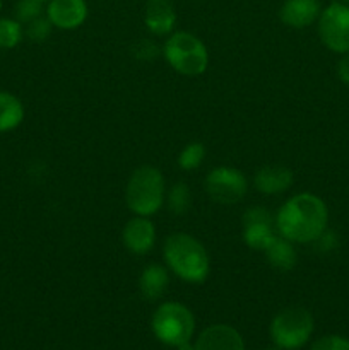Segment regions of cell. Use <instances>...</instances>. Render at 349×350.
Instances as JSON below:
<instances>
[{"mask_svg":"<svg viewBox=\"0 0 349 350\" xmlns=\"http://www.w3.org/2000/svg\"><path fill=\"white\" fill-rule=\"evenodd\" d=\"M163 51L171 68L188 77H197L204 74L209 65V53L205 44L195 34L187 33V31L171 33L164 43Z\"/></svg>","mask_w":349,"mask_h":350,"instance_id":"277c9868","label":"cell"},{"mask_svg":"<svg viewBox=\"0 0 349 350\" xmlns=\"http://www.w3.org/2000/svg\"><path fill=\"white\" fill-rule=\"evenodd\" d=\"M153 334L161 344L178 347L190 342L195 330V318L192 311L181 303H163L153 314L151 320Z\"/></svg>","mask_w":349,"mask_h":350,"instance_id":"5b68a950","label":"cell"},{"mask_svg":"<svg viewBox=\"0 0 349 350\" xmlns=\"http://www.w3.org/2000/svg\"><path fill=\"white\" fill-rule=\"evenodd\" d=\"M144 23L154 36H168L173 33L177 12L171 0H147L144 9Z\"/></svg>","mask_w":349,"mask_h":350,"instance_id":"5bb4252c","label":"cell"},{"mask_svg":"<svg viewBox=\"0 0 349 350\" xmlns=\"http://www.w3.org/2000/svg\"><path fill=\"white\" fill-rule=\"evenodd\" d=\"M190 207V190L185 183H174L168 193V208L171 214L181 215Z\"/></svg>","mask_w":349,"mask_h":350,"instance_id":"ffe728a7","label":"cell"},{"mask_svg":"<svg viewBox=\"0 0 349 350\" xmlns=\"http://www.w3.org/2000/svg\"><path fill=\"white\" fill-rule=\"evenodd\" d=\"M47 17L53 27L70 31L82 26L88 17L86 0H48Z\"/></svg>","mask_w":349,"mask_h":350,"instance_id":"30bf717a","label":"cell"},{"mask_svg":"<svg viewBox=\"0 0 349 350\" xmlns=\"http://www.w3.org/2000/svg\"><path fill=\"white\" fill-rule=\"evenodd\" d=\"M164 262L171 272L188 284L205 282L211 270L207 250L194 236L177 232L168 236L163 246Z\"/></svg>","mask_w":349,"mask_h":350,"instance_id":"7a4b0ae2","label":"cell"},{"mask_svg":"<svg viewBox=\"0 0 349 350\" xmlns=\"http://www.w3.org/2000/svg\"><path fill=\"white\" fill-rule=\"evenodd\" d=\"M177 349H178V350H195V347H194V345L190 344V342H185V344L178 345Z\"/></svg>","mask_w":349,"mask_h":350,"instance_id":"4316f807","label":"cell"},{"mask_svg":"<svg viewBox=\"0 0 349 350\" xmlns=\"http://www.w3.org/2000/svg\"><path fill=\"white\" fill-rule=\"evenodd\" d=\"M24 120V106L17 96L0 91V133L17 129Z\"/></svg>","mask_w":349,"mask_h":350,"instance_id":"ac0fdd59","label":"cell"},{"mask_svg":"<svg viewBox=\"0 0 349 350\" xmlns=\"http://www.w3.org/2000/svg\"><path fill=\"white\" fill-rule=\"evenodd\" d=\"M132 53L137 60L151 62V60H154L157 55H159V46H157V44L151 40H140L133 44Z\"/></svg>","mask_w":349,"mask_h":350,"instance_id":"d4e9b609","label":"cell"},{"mask_svg":"<svg viewBox=\"0 0 349 350\" xmlns=\"http://www.w3.org/2000/svg\"><path fill=\"white\" fill-rule=\"evenodd\" d=\"M125 248L133 255H146L154 248L156 243V229L147 217L135 215L125 224L122 232Z\"/></svg>","mask_w":349,"mask_h":350,"instance_id":"8fae6325","label":"cell"},{"mask_svg":"<svg viewBox=\"0 0 349 350\" xmlns=\"http://www.w3.org/2000/svg\"><path fill=\"white\" fill-rule=\"evenodd\" d=\"M313 317L300 306L286 308L274 317L270 323V338L283 350L301 349L313 334Z\"/></svg>","mask_w":349,"mask_h":350,"instance_id":"8992f818","label":"cell"},{"mask_svg":"<svg viewBox=\"0 0 349 350\" xmlns=\"http://www.w3.org/2000/svg\"><path fill=\"white\" fill-rule=\"evenodd\" d=\"M320 12V0H286L279 9V19L287 27L305 29L318 21Z\"/></svg>","mask_w":349,"mask_h":350,"instance_id":"4fadbf2b","label":"cell"},{"mask_svg":"<svg viewBox=\"0 0 349 350\" xmlns=\"http://www.w3.org/2000/svg\"><path fill=\"white\" fill-rule=\"evenodd\" d=\"M243 241L252 250H263L276 238L272 215L263 207H250L243 214Z\"/></svg>","mask_w":349,"mask_h":350,"instance_id":"9c48e42d","label":"cell"},{"mask_svg":"<svg viewBox=\"0 0 349 350\" xmlns=\"http://www.w3.org/2000/svg\"><path fill=\"white\" fill-rule=\"evenodd\" d=\"M337 75L346 85H349V51L341 55V60L337 64Z\"/></svg>","mask_w":349,"mask_h":350,"instance_id":"484cf974","label":"cell"},{"mask_svg":"<svg viewBox=\"0 0 349 350\" xmlns=\"http://www.w3.org/2000/svg\"><path fill=\"white\" fill-rule=\"evenodd\" d=\"M168 284H170V275H168V270L163 265H157V263H151L146 269L142 270L139 279V287L140 294L144 296V299L147 301H157L168 289Z\"/></svg>","mask_w":349,"mask_h":350,"instance_id":"2e32d148","label":"cell"},{"mask_svg":"<svg viewBox=\"0 0 349 350\" xmlns=\"http://www.w3.org/2000/svg\"><path fill=\"white\" fill-rule=\"evenodd\" d=\"M337 2H342V3H348V5H349V0H337Z\"/></svg>","mask_w":349,"mask_h":350,"instance_id":"83f0119b","label":"cell"},{"mask_svg":"<svg viewBox=\"0 0 349 350\" xmlns=\"http://www.w3.org/2000/svg\"><path fill=\"white\" fill-rule=\"evenodd\" d=\"M23 24L17 19L2 17L0 19V50L16 48L23 40Z\"/></svg>","mask_w":349,"mask_h":350,"instance_id":"d6986e66","label":"cell"},{"mask_svg":"<svg viewBox=\"0 0 349 350\" xmlns=\"http://www.w3.org/2000/svg\"><path fill=\"white\" fill-rule=\"evenodd\" d=\"M0 10H2V0H0Z\"/></svg>","mask_w":349,"mask_h":350,"instance_id":"f546056e","label":"cell"},{"mask_svg":"<svg viewBox=\"0 0 349 350\" xmlns=\"http://www.w3.org/2000/svg\"><path fill=\"white\" fill-rule=\"evenodd\" d=\"M40 2H48V0H40Z\"/></svg>","mask_w":349,"mask_h":350,"instance_id":"4dcf8cb0","label":"cell"},{"mask_svg":"<svg viewBox=\"0 0 349 350\" xmlns=\"http://www.w3.org/2000/svg\"><path fill=\"white\" fill-rule=\"evenodd\" d=\"M293 181V171L286 166H277V164L260 167L253 178L255 188L263 195L283 193V191L289 190Z\"/></svg>","mask_w":349,"mask_h":350,"instance_id":"9a60e30c","label":"cell"},{"mask_svg":"<svg viewBox=\"0 0 349 350\" xmlns=\"http://www.w3.org/2000/svg\"><path fill=\"white\" fill-rule=\"evenodd\" d=\"M51 27H53V24L50 23V19H48L47 16H40L26 24V31H24V33H26V36L29 38L31 41L41 43V41H44L50 36Z\"/></svg>","mask_w":349,"mask_h":350,"instance_id":"603a6c76","label":"cell"},{"mask_svg":"<svg viewBox=\"0 0 349 350\" xmlns=\"http://www.w3.org/2000/svg\"><path fill=\"white\" fill-rule=\"evenodd\" d=\"M310 350H349V338L339 335H325L313 342Z\"/></svg>","mask_w":349,"mask_h":350,"instance_id":"cb8c5ba5","label":"cell"},{"mask_svg":"<svg viewBox=\"0 0 349 350\" xmlns=\"http://www.w3.org/2000/svg\"><path fill=\"white\" fill-rule=\"evenodd\" d=\"M205 157V147L201 142H192L183 147V150L178 156V166L183 171L197 170Z\"/></svg>","mask_w":349,"mask_h":350,"instance_id":"44dd1931","label":"cell"},{"mask_svg":"<svg viewBox=\"0 0 349 350\" xmlns=\"http://www.w3.org/2000/svg\"><path fill=\"white\" fill-rule=\"evenodd\" d=\"M195 350H245V342L238 330L229 325H211L198 335Z\"/></svg>","mask_w":349,"mask_h":350,"instance_id":"7c38bea8","label":"cell"},{"mask_svg":"<svg viewBox=\"0 0 349 350\" xmlns=\"http://www.w3.org/2000/svg\"><path fill=\"white\" fill-rule=\"evenodd\" d=\"M318 36L325 48L337 55L349 51V5L342 2L328 3L318 17Z\"/></svg>","mask_w":349,"mask_h":350,"instance_id":"52a82bcc","label":"cell"},{"mask_svg":"<svg viewBox=\"0 0 349 350\" xmlns=\"http://www.w3.org/2000/svg\"><path fill=\"white\" fill-rule=\"evenodd\" d=\"M263 255H266L267 263L272 265L276 270H279V272H289V270H293L298 260L293 243L289 239L283 238L281 234H277L269 243V246L263 250Z\"/></svg>","mask_w":349,"mask_h":350,"instance_id":"e0dca14e","label":"cell"},{"mask_svg":"<svg viewBox=\"0 0 349 350\" xmlns=\"http://www.w3.org/2000/svg\"><path fill=\"white\" fill-rule=\"evenodd\" d=\"M266 350H279V347H277V349H266Z\"/></svg>","mask_w":349,"mask_h":350,"instance_id":"f1b7e54d","label":"cell"},{"mask_svg":"<svg viewBox=\"0 0 349 350\" xmlns=\"http://www.w3.org/2000/svg\"><path fill=\"white\" fill-rule=\"evenodd\" d=\"M207 195L221 205L238 204L248 190V181L245 174L236 167L219 166L214 167L205 178Z\"/></svg>","mask_w":349,"mask_h":350,"instance_id":"ba28073f","label":"cell"},{"mask_svg":"<svg viewBox=\"0 0 349 350\" xmlns=\"http://www.w3.org/2000/svg\"><path fill=\"white\" fill-rule=\"evenodd\" d=\"M43 16V2L40 0H19L16 5V19L21 24H27L36 17Z\"/></svg>","mask_w":349,"mask_h":350,"instance_id":"7402d4cb","label":"cell"},{"mask_svg":"<svg viewBox=\"0 0 349 350\" xmlns=\"http://www.w3.org/2000/svg\"><path fill=\"white\" fill-rule=\"evenodd\" d=\"M328 226V208L313 193H298L284 202L276 215L277 234L291 243H313L325 234Z\"/></svg>","mask_w":349,"mask_h":350,"instance_id":"6da1fadb","label":"cell"},{"mask_svg":"<svg viewBox=\"0 0 349 350\" xmlns=\"http://www.w3.org/2000/svg\"><path fill=\"white\" fill-rule=\"evenodd\" d=\"M127 207L132 214L149 217L164 204V178L153 166H140L130 174L125 190Z\"/></svg>","mask_w":349,"mask_h":350,"instance_id":"3957f363","label":"cell"}]
</instances>
